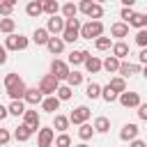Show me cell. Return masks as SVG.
<instances>
[{
    "label": "cell",
    "instance_id": "6da1fadb",
    "mask_svg": "<svg viewBox=\"0 0 147 147\" xmlns=\"http://www.w3.org/2000/svg\"><path fill=\"white\" fill-rule=\"evenodd\" d=\"M25 87L28 85L23 83V78L18 74H7L5 76V92L9 94V99H23Z\"/></svg>",
    "mask_w": 147,
    "mask_h": 147
},
{
    "label": "cell",
    "instance_id": "7a4b0ae2",
    "mask_svg": "<svg viewBox=\"0 0 147 147\" xmlns=\"http://www.w3.org/2000/svg\"><path fill=\"white\" fill-rule=\"evenodd\" d=\"M60 37L64 39V44H74L76 39H80V18H64V30Z\"/></svg>",
    "mask_w": 147,
    "mask_h": 147
},
{
    "label": "cell",
    "instance_id": "3957f363",
    "mask_svg": "<svg viewBox=\"0 0 147 147\" xmlns=\"http://www.w3.org/2000/svg\"><path fill=\"white\" fill-rule=\"evenodd\" d=\"M99 34H103V23L101 18H90L87 23H80V39H96Z\"/></svg>",
    "mask_w": 147,
    "mask_h": 147
},
{
    "label": "cell",
    "instance_id": "277c9868",
    "mask_svg": "<svg viewBox=\"0 0 147 147\" xmlns=\"http://www.w3.org/2000/svg\"><path fill=\"white\" fill-rule=\"evenodd\" d=\"M28 46H30V39L23 37V34L9 32V34L5 37V48H7V51H25Z\"/></svg>",
    "mask_w": 147,
    "mask_h": 147
},
{
    "label": "cell",
    "instance_id": "5b68a950",
    "mask_svg": "<svg viewBox=\"0 0 147 147\" xmlns=\"http://www.w3.org/2000/svg\"><path fill=\"white\" fill-rule=\"evenodd\" d=\"M55 140V129L53 126H39L37 129V145L39 147H51Z\"/></svg>",
    "mask_w": 147,
    "mask_h": 147
},
{
    "label": "cell",
    "instance_id": "8992f818",
    "mask_svg": "<svg viewBox=\"0 0 147 147\" xmlns=\"http://www.w3.org/2000/svg\"><path fill=\"white\" fill-rule=\"evenodd\" d=\"M57 85H60V78L53 76V74H46V76H41V80H39V90L44 92V96H46V94H55Z\"/></svg>",
    "mask_w": 147,
    "mask_h": 147
},
{
    "label": "cell",
    "instance_id": "52a82bcc",
    "mask_svg": "<svg viewBox=\"0 0 147 147\" xmlns=\"http://www.w3.org/2000/svg\"><path fill=\"white\" fill-rule=\"evenodd\" d=\"M117 101H119V106H124V108H138V103H140V94L138 92H119L117 94Z\"/></svg>",
    "mask_w": 147,
    "mask_h": 147
},
{
    "label": "cell",
    "instance_id": "ba28073f",
    "mask_svg": "<svg viewBox=\"0 0 147 147\" xmlns=\"http://www.w3.org/2000/svg\"><path fill=\"white\" fill-rule=\"evenodd\" d=\"M90 115H92V110H90L87 106H78V108H74V110L69 113V122L78 126V124L87 122V119H90Z\"/></svg>",
    "mask_w": 147,
    "mask_h": 147
},
{
    "label": "cell",
    "instance_id": "9c48e42d",
    "mask_svg": "<svg viewBox=\"0 0 147 147\" xmlns=\"http://www.w3.org/2000/svg\"><path fill=\"white\" fill-rule=\"evenodd\" d=\"M41 99H44V92H41L39 87H25L23 101H25L28 106H39V103H41Z\"/></svg>",
    "mask_w": 147,
    "mask_h": 147
},
{
    "label": "cell",
    "instance_id": "30bf717a",
    "mask_svg": "<svg viewBox=\"0 0 147 147\" xmlns=\"http://www.w3.org/2000/svg\"><path fill=\"white\" fill-rule=\"evenodd\" d=\"M46 48H48L51 55H60V53L64 51V39H62L60 34H51L48 41H46Z\"/></svg>",
    "mask_w": 147,
    "mask_h": 147
},
{
    "label": "cell",
    "instance_id": "8fae6325",
    "mask_svg": "<svg viewBox=\"0 0 147 147\" xmlns=\"http://www.w3.org/2000/svg\"><path fill=\"white\" fill-rule=\"evenodd\" d=\"M51 74H53V76H57L60 80H64V78H67V74H69V62H64V60H57V57H55V60L51 62Z\"/></svg>",
    "mask_w": 147,
    "mask_h": 147
},
{
    "label": "cell",
    "instance_id": "7c38bea8",
    "mask_svg": "<svg viewBox=\"0 0 147 147\" xmlns=\"http://www.w3.org/2000/svg\"><path fill=\"white\" fill-rule=\"evenodd\" d=\"M60 103H62V101L57 99V94H46L39 106H41L44 113H55V110H60Z\"/></svg>",
    "mask_w": 147,
    "mask_h": 147
},
{
    "label": "cell",
    "instance_id": "4fadbf2b",
    "mask_svg": "<svg viewBox=\"0 0 147 147\" xmlns=\"http://www.w3.org/2000/svg\"><path fill=\"white\" fill-rule=\"evenodd\" d=\"M46 30H48L51 34H62V30H64V16L53 14V16L48 18V23H46Z\"/></svg>",
    "mask_w": 147,
    "mask_h": 147
},
{
    "label": "cell",
    "instance_id": "5bb4252c",
    "mask_svg": "<svg viewBox=\"0 0 147 147\" xmlns=\"http://www.w3.org/2000/svg\"><path fill=\"white\" fill-rule=\"evenodd\" d=\"M32 133H34V129H32V126H28V124L23 122L21 126H16V129H14V140H18V142H28V140L32 138Z\"/></svg>",
    "mask_w": 147,
    "mask_h": 147
},
{
    "label": "cell",
    "instance_id": "9a60e30c",
    "mask_svg": "<svg viewBox=\"0 0 147 147\" xmlns=\"http://www.w3.org/2000/svg\"><path fill=\"white\" fill-rule=\"evenodd\" d=\"M138 124H133V122H129V124H124L122 129H119V140L122 142H129V140H133L136 136H138Z\"/></svg>",
    "mask_w": 147,
    "mask_h": 147
},
{
    "label": "cell",
    "instance_id": "2e32d148",
    "mask_svg": "<svg viewBox=\"0 0 147 147\" xmlns=\"http://www.w3.org/2000/svg\"><path fill=\"white\" fill-rule=\"evenodd\" d=\"M138 71H140V64H133V62H126V60H122V62H119V69H117V74L124 76V78H131V76H136Z\"/></svg>",
    "mask_w": 147,
    "mask_h": 147
},
{
    "label": "cell",
    "instance_id": "e0dca14e",
    "mask_svg": "<svg viewBox=\"0 0 147 147\" xmlns=\"http://www.w3.org/2000/svg\"><path fill=\"white\" fill-rule=\"evenodd\" d=\"M110 37H115V39H124V37H129V23H124V21L113 23V25H110Z\"/></svg>",
    "mask_w": 147,
    "mask_h": 147
},
{
    "label": "cell",
    "instance_id": "ac0fdd59",
    "mask_svg": "<svg viewBox=\"0 0 147 147\" xmlns=\"http://www.w3.org/2000/svg\"><path fill=\"white\" fill-rule=\"evenodd\" d=\"M110 53L115 55V57H119V60H124L126 55H129V44L124 41V39H117L113 46H110Z\"/></svg>",
    "mask_w": 147,
    "mask_h": 147
},
{
    "label": "cell",
    "instance_id": "d6986e66",
    "mask_svg": "<svg viewBox=\"0 0 147 147\" xmlns=\"http://www.w3.org/2000/svg\"><path fill=\"white\" fill-rule=\"evenodd\" d=\"M23 122H25L28 126H32L34 131L41 126V117H39L37 110H28V108H25V113H23Z\"/></svg>",
    "mask_w": 147,
    "mask_h": 147
},
{
    "label": "cell",
    "instance_id": "ffe728a7",
    "mask_svg": "<svg viewBox=\"0 0 147 147\" xmlns=\"http://www.w3.org/2000/svg\"><path fill=\"white\" fill-rule=\"evenodd\" d=\"M83 67H85L87 74H99V71H101V60H99L96 55H87L85 62H83Z\"/></svg>",
    "mask_w": 147,
    "mask_h": 147
},
{
    "label": "cell",
    "instance_id": "44dd1931",
    "mask_svg": "<svg viewBox=\"0 0 147 147\" xmlns=\"http://www.w3.org/2000/svg\"><path fill=\"white\" fill-rule=\"evenodd\" d=\"M119 57H115V55H108L106 60H101V69L103 71H108V74H117V69H119Z\"/></svg>",
    "mask_w": 147,
    "mask_h": 147
},
{
    "label": "cell",
    "instance_id": "7402d4cb",
    "mask_svg": "<svg viewBox=\"0 0 147 147\" xmlns=\"http://www.w3.org/2000/svg\"><path fill=\"white\" fill-rule=\"evenodd\" d=\"M7 110H9V115H14V117H23V113H25V101H23V99H11V103L7 106Z\"/></svg>",
    "mask_w": 147,
    "mask_h": 147
},
{
    "label": "cell",
    "instance_id": "603a6c76",
    "mask_svg": "<svg viewBox=\"0 0 147 147\" xmlns=\"http://www.w3.org/2000/svg\"><path fill=\"white\" fill-rule=\"evenodd\" d=\"M25 14H28L30 18L41 16V14H44V9H41V0H30V2L25 5Z\"/></svg>",
    "mask_w": 147,
    "mask_h": 147
},
{
    "label": "cell",
    "instance_id": "cb8c5ba5",
    "mask_svg": "<svg viewBox=\"0 0 147 147\" xmlns=\"http://www.w3.org/2000/svg\"><path fill=\"white\" fill-rule=\"evenodd\" d=\"M94 133H96V131H94V126H92V124H87V122L78 124V138H80L83 142L92 140V136H94Z\"/></svg>",
    "mask_w": 147,
    "mask_h": 147
},
{
    "label": "cell",
    "instance_id": "d4e9b609",
    "mask_svg": "<svg viewBox=\"0 0 147 147\" xmlns=\"http://www.w3.org/2000/svg\"><path fill=\"white\" fill-rule=\"evenodd\" d=\"M48 37H51V32H48L46 28H37V30L32 32V41H34L37 46H46Z\"/></svg>",
    "mask_w": 147,
    "mask_h": 147
},
{
    "label": "cell",
    "instance_id": "484cf974",
    "mask_svg": "<svg viewBox=\"0 0 147 147\" xmlns=\"http://www.w3.org/2000/svg\"><path fill=\"white\" fill-rule=\"evenodd\" d=\"M90 53L87 51H71L69 53V57H67V62L69 64H74V67H78V64H83L85 62V57H87Z\"/></svg>",
    "mask_w": 147,
    "mask_h": 147
},
{
    "label": "cell",
    "instance_id": "4316f807",
    "mask_svg": "<svg viewBox=\"0 0 147 147\" xmlns=\"http://www.w3.org/2000/svg\"><path fill=\"white\" fill-rule=\"evenodd\" d=\"M64 80H67L71 87H78V85H83V80H85V74H80V71H76V69H74V71L69 69V74H67V78H64Z\"/></svg>",
    "mask_w": 147,
    "mask_h": 147
},
{
    "label": "cell",
    "instance_id": "83f0119b",
    "mask_svg": "<svg viewBox=\"0 0 147 147\" xmlns=\"http://www.w3.org/2000/svg\"><path fill=\"white\" fill-rule=\"evenodd\" d=\"M85 96H87V99H92V101H94V99H101V85H99V83H94V80H92V83H87V85H85Z\"/></svg>",
    "mask_w": 147,
    "mask_h": 147
},
{
    "label": "cell",
    "instance_id": "f1b7e54d",
    "mask_svg": "<svg viewBox=\"0 0 147 147\" xmlns=\"http://www.w3.org/2000/svg\"><path fill=\"white\" fill-rule=\"evenodd\" d=\"M55 94H57V99H60V101H69V99H71V94H74V87H71L69 83H64V85L60 83V85H57V90H55Z\"/></svg>",
    "mask_w": 147,
    "mask_h": 147
},
{
    "label": "cell",
    "instance_id": "f546056e",
    "mask_svg": "<svg viewBox=\"0 0 147 147\" xmlns=\"http://www.w3.org/2000/svg\"><path fill=\"white\" fill-rule=\"evenodd\" d=\"M60 11H62L64 18H74V16L78 14V5H76L74 0H69V2H64V5L60 7Z\"/></svg>",
    "mask_w": 147,
    "mask_h": 147
},
{
    "label": "cell",
    "instance_id": "4dcf8cb0",
    "mask_svg": "<svg viewBox=\"0 0 147 147\" xmlns=\"http://www.w3.org/2000/svg\"><path fill=\"white\" fill-rule=\"evenodd\" d=\"M129 23V28H147V21H145V14H140V11H133V16L126 21Z\"/></svg>",
    "mask_w": 147,
    "mask_h": 147
},
{
    "label": "cell",
    "instance_id": "1f68e13d",
    "mask_svg": "<svg viewBox=\"0 0 147 147\" xmlns=\"http://www.w3.org/2000/svg\"><path fill=\"white\" fill-rule=\"evenodd\" d=\"M92 126H94V131H96V133H108V131H110V119L101 115V117H96V119H94V124H92Z\"/></svg>",
    "mask_w": 147,
    "mask_h": 147
},
{
    "label": "cell",
    "instance_id": "d6a6232c",
    "mask_svg": "<svg viewBox=\"0 0 147 147\" xmlns=\"http://www.w3.org/2000/svg\"><path fill=\"white\" fill-rule=\"evenodd\" d=\"M16 30V21L11 18V16H2L0 18V32L2 34H9V32H14Z\"/></svg>",
    "mask_w": 147,
    "mask_h": 147
},
{
    "label": "cell",
    "instance_id": "836d02e7",
    "mask_svg": "<svg viewBox=\"0 0 147 147\" xmlns=\"http://www.w3.org/2000/svg\"><path fill=\"white\" fill-rule=\"evenodd\" d=\"M69 124H71V122H69L67 115H57V113H55V119H53V129H55V131H67Z\"/></svg>",
    "mask_w": 147,
    "mask_h": 147
},
{
    "label": "cell",
    "instance_id": "e575fe53",
    "mask_svg": "<svg viewBox=\"0 0 147 147\" xmlns=\"http://www.w3.org/2000/svg\"><path fill=\"white\" fill-rule=\"evenodd\" d=\"M108 85H110L115 92H124V90H126V78L117 74V76H113V78H110V83H108Z\"/></svg>",
    "mask_w": 147,
    "mask_h": 147
},
{
    "label": "cell",
    "instance_id": "d590c367",
    "mask_svg": "<svg viewBox=\"0 0 147 147\" xmlns=\"http://www.w3.org/2000/svg\"><path fill=\"white\" fill-rule=\"evenodd\" d=\"M117 94H119V92H115L110 85H103V87H101V99H103L106 103H113V101H117Z\"/></svg>",
    "mask_w": 147,
    "mask_h": 147
},
{
    "label": "cell",
    "instance_id": "8d00e7d4",
    "mask_svg": "<svg viewBox=\"0 0 147 147\" xmlns=\"http://www.w3.org/2000/svg\"><path fill=\"white\" fill-rule=\"evenodd\" d=\"M41 9H44V14L53 16L60 11V5H57V0H41Z\"/></svg>",
    "mask_w": 147,
    "mask_h": 147
},
{
    "label": "cell",
    "instance_id": "74e56055",
    "mask_svg": "<svg viewBox=\"0 0 147 147\" xmlns=\"http://www.w3.org/2000/svg\"><path fill=\"white\" fill-rule=\"evenodd\" d=\"M94 46H96V51H110V46H113V39H110V37H103V34H99V37L94 39Z\"/></svg>",
    "mask_w": 147,
    "mask_h": 147
},
{
    "label": "cell",
    "instance_id": "f35d334b",
    "mask_svg": "<svg viewBox=\"0 0 147 147\" xmlns=\"http://www.w3.org/2000/svg\"><path fill=\"white\" fill-rule=\"evenodd\" d=\"M103 16V7L101 2H92V9L87 11V18H101Z\"/></svg>",
    "mask_w": 147,
    "mask_h": 147
},
{
    "label": "cell",
    "instance_id": "ab89813d",
    "mask_svg": "<svg viewBox=\"0 0 147 147\" xmlns=\"http://www.w3.org/2000/svg\"><path fill=\"white\" fill-rule=\"evenodd\" d=\"M136 44L142 48V46H147V28H138V32H136Z\"/></svg>",
    "mask_w": 147,
    "mask_h": 147
},
{
    "label": "cell",
    "instance_id": "60d3db41",
    "mask_svg": "<svg viewBox=\"0 0 147 147\" xmlns=\"http://www.w3.org/2000/svg\"><path fill=\"white\" fill-rule=\"evenodd\" d=\"M53 142H55L57 147H69V145H71V138H69V136H67L64 131H60V136H57V138H55Z\"/></svg>",
    "mask_w": 147,
    "mask_h": 147
},
{
    "label": "cell",
    "instance_id": "b9f144b4",
    "mask_svg": "<svg viewBox=\"0 0 147 147\" xmlns=\"http://www.w3.org/2000/svg\"><path fill=\"white\" fill-rule=\"evenodd\" d=\"M92 2H94V0H78V11H83V14L87 16V11L92 9Z\"/></svg>",
    "mask_w": 147,
    "mask_h": 147
},
{
    "label": "cell",
    "instance_id": "7bdbcfd3",
    "mask_svg": "<svg viewBox=\"0 0 147 147\" xmlns=\"http://www.w3.org/2000/svg\"><path fill=\"white\" fill-rule=\"evenodd\" d=\"M11 11H14V5H9V2H0V16H11Z\"/></svg>",
    "mask_w": 147,
    "mask_h": 147
},
{
    "label": "cell",
    "instance_id": "ee69618b",
    "mask_svg": "<svg viewBox=\"0 0 147 147\" xmlns=\"http://www.w3.org/2000/svg\"><path fill=\"white\" fill-rule=\"evenodd\" d=\"M136 113H138V119L147 122V103H142V101H140V103H138V110H136Z\"/></svg>",
    "mask_w": 147,
    "mask_h": 147
},
{
    "label": "cell",
    "instance_id": "f6af8a7d",
    "mask_svg": "<svg viewBox=\"0 0 147 147\" xmlns=\"http://www.w3.org/2000/svg\"><path fill=\"white\" fill-rule=\"evenodd\" d=\"M131 16H133V7H122V11H119V18H122V21L126 23V21H129Z\"/></svg>",
    "mask_w": 147,
    "mask_h": 147
},
{
    "label": "cell",
    "instance_id": "bcb514c9",
    "mask_svg": "<svg viewBox=\"0 0 147 147\" xmlns=\"http://www.w3.org/2000/svg\"><path fill=\"white\" fill-rule=\"evenodd\" d=\"M9 140H11V133L7 129H0V145H7Z\"/></svg>",
    "mask_w": 147,
    "mask_h": 147
},
{
    "label": "cell",
    "instance_id": "7dc6e473",
    "mask_svg": "<svg viewBox=\"0 0 147 147\" xmlns=\"http://www.w3.org/2000/svg\"><path fill=\"white\" fill-rule=\"evenodd\" d=\"M138 62H140V64H147V46L140 48V53H138Z\"/></svg>",
    "mask_w": 147,
    "mask_h": 147
},
{
    "label": "cell",
    "instance_id": "c3c4849f",
    "mask_svg": "<svg viewBox=\"0 0 147 147\" xmlns=\"http://www.w3.org/2000/svg\"><path fill=\"white\" fill-rule=\"evenodd\" d=\"M7 53H9V51L5 48V44H0V64H5V62H7Z\"/></svg>",
    "mask_w": 147,
    "mask_h": 147
},
{
    "label": "cell",
    "instance_id": "681fc988",
    "mask_svg": "<svg viewBox=\"0 0 147 147\" xmlns=\"http://www.w3.org/2000/svg\"><path fill=\"white\" fill-rule=\"evenodd\" d=\"M129 145H133V147H145V145H147V142H145V140H140V138H138V136H136V138H133V140H129Z\"/></svg>",
    "mask_w": 147,
    "mask_h": 147
},
{
    "label": "cell",
    "instance_id": "f907efd6",
    "mask_svg": "<svg viewBox=\"0 0 147 147\" xmlns=\"http://www.w3.org/2000/svg\"><path fill=\"white\" fill-rule=\"evenodd\" d=\"M7 115H9V110H7V106H2V103H0V119H5Z\"/></svg>",
    "mask_w": 147,
    "mask_h": 147
},
{
    "label": "cell",
    "instance_id": "816d5d0a",
    "mask_svg": "<svg viewBox=\"0 0 147 147\" xmlns=\"http://www.w3.org/2000/svg\"><path fill=\"white\" fill-rule=\"evenodd\" d=\"M119 2H122V5H124V7H133V5H136V2H138V0H119Z\"/></svg>",
    "mask_w": 147,
    "mask_h": 147
},
{
    "label": "cell",
    "instance_id": "f5cc1de1",
    "mask_svg": "<svg viewBox=\"0 0 147 147\" xmlns=\"http://www.w3.org/2000/svg\"><path fill=\"white\" fill-rule=\"evenodd\" d=\"M0 2H9V5H16L18 0H0Z\"/></svg>",
    "mask_w": 147,
    "mask_h": 147
},
{
    "label": "cell",
    "instance_id": "db71d44e",
    "mask_svg": "<svg viewBox=\"0 0 147 147\" xmlns=\"http://www.w3.org/2000/svg\"><path fill=\"white\" fill-rule=\"evenodd\" d=\"M142 76H145V80H147V64L142 67Z\"/></svg>",
    "mask_w": 147,
    "mask_h": 147
},
{
    "label": "cell",
    "instance_id": "11a10c76",
    "mask_svg": "<svg viewBox=\"0 0 147 147\" xmlns=\"http://www.w3.org/2000/svg\"><path fill=\"white\" fill-rule=\"evenodd\" d=\"M94 2H101V5H103V2H106V0H94Z\"/></svg>",
    "mask_w": 147,
    "mask_h": 147
},
{
    "label": "cell",
    "instance_id": "9f6ffc18",
    "mask_svg": "<svg viewBox=\"0 0 147 147\" xmlns=\"http://www.w3.org/2000/svg\"><path fill=\"white\" fill-rule=\"evenodd\" d=\"M145 21H147V11H145Z\"/></svg>",
    "mask_w": 147,
    "mask_h": 147
},
{
    "label": "cell",
    "instance_id": "6f0895ef",
    "mask_svg": "<svg viewBox=\"0 0 147 147\" xmlns=\"http://www.w3.org/2000/svg\"><path fill=\"white\" fill-rule=\"evenodd\" d=\"M0 94H2V90H0Z\"/></svg>",
    "mask_w": 147,
    "mask_h": 147
},
{
    "label": "cell",
    "instance_id": "680465c9",
    "mask_svg": "<svg viewBox=\"0 0 147 147\" xmlns=\"http://www.w3.org/2000/svg\"><path fill=\"white\" fill-rule=\"evenodd\" d=\"M74 2H76V0H74Z\"/></svg>",
    "mask_w": 147,
    "mask_h": 147
},
{
    "label": "cell",
    "instance_id": "91938a15",
    "mask_svg": "<svg viewBox=\"0 0 147 147\" xmlns=\"http://www.w3.org/2000/svg\"><path fill=\"white\" fill-rule=\"evenodd\" d=\"M0 34H2V32H0Z\"/></svg>",
    "mask_w": 147,
    "mask_h": 147
}]
</instances>
